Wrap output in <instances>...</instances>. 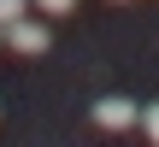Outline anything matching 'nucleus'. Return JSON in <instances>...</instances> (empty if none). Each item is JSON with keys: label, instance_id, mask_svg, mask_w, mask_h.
<instances>
[{"label": "nucleus", "instance_id": "nucleus-4", "mask_svg": "<svg viewBox=\"0 0 159 147\" xmlns=\"http://www.w3.org/2000/svg\"><path fill=\"white\" fill-rule=\"evenodd\" d=\"M142 130H148V141L159 147V100H153V106H148V112H142Z\"/></svg>", "mask_w": 159, "mask_h": 147}, {"label": "nucleus", "instance_id": "nucleus-5", "mask_svg": "<svg viewBox=\"0 0 159 147\" xmlns=\"http://www.w3.org/2000/svg\"><path fill=\"white\" fill-rule=\"evenodd\" d=\"M35 6H41V12H47V18H65V12H71V6H77V0H35Z\"/></svg>", "mask_w": 159, "mask_h": 147}, {"label": "nucleus", "instance_id": "nucleus-3", "mask_svg": "<svg viewBox=\"0 0 159 147\" xmlns=\"http://www.w3.org/2000/svg\"><path fill=\"white\" fill-rule=\"evenodd\" d=\"M24 6H30V0H0V29H6V24H18V18H24Z\"/></svg>", "mask_w": 159, "mask_h": 147}, {"label": "nucleus", "instance_id": "nucleus-2", "mask_svg": "<svg viewBox=\"0 0 159 147\" xmlns=\"http://www.w3.org/2000/svg\"><path fill=\"white\" fill-rule=\"evenodd\" d=\"M94 124H100V130H130V124H142V112H136L130 100H100V106H94Z\"/></svg>", "mask_w": 159, "mask_h": 147}, {"label": "nucleus", "instance_id": "nucleus-1", "mask_svg": "<svg viewBox=\"0 0 159 147\" xmlns=\"http://www.w3.org/2000/svg\"><path fill=\"white\" fill-rule=\"evenodd\" d=\"M0 35H6V41H12L18 53H30V59H35V53H47V29H41V24H30V18H18V24H6Z\"/></svg>", "mask_w": 159, "mask_h": 147}]
</instances>
